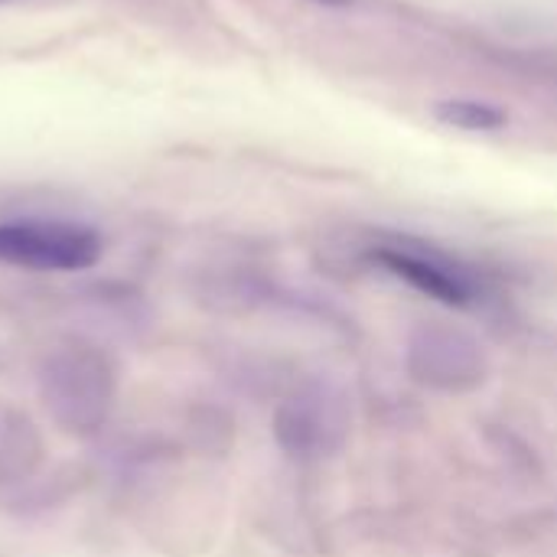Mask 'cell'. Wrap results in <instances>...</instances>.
Segmentation results:
<instances>
[{"instance_id":"6da1fadb","label":"cell","mask_w":557,"mask_h":557,"mask_svg":"<svg viewBox=\"0 0 557 557\" xmlns=\"http://www.w3.org/2000/svg\"><path fill=\"white\" fill-rule=\"evenodd\" d=\"M114 366L88 343H65L42 359L39 395L49 418L69 434H91L114 401Z\"/></svg>"},{"instance_id":"7a4b0ae2","label":"cell","mask_w":557,"mask_h":557,"mask_svg":"<svg viewBox=\"0 0 557 557\" xmlns=\"http://www.w3.org/2000/svg\"><path fill=\"white\" fill-rule=\"evenodd\" d=\"M104 251L101 235L82 222L62 219H23L0 222V264L26 271H88Z\"/></svg>"},{"instance_id":"3957f363","label":"cell","mask_w":557,"mask_h":557,"mask_svg":"<svg viewBox=\"0 0 557 557\" xmlns=\"http://www.w3.org/2000/svg\"><path fill=\"white\" fill-rule=\"evenodd\" d=\"M372 261L379 268H385L392 277L405 281L408 287L421 290L424 297L447 304V307H470L476 290L473 281L450 261H444L441 255L421 251V248H408V245H382L372 251Z\"/></svg>"},{"instance_id":"277c9868","label":"cell","mask_w":557,"mask_h":557,"mask_svg":"<svg viewBox=\"0 0 557 557\" xmlns=\"http://www.w3.org/2000/svg\"><path fill=\"white\" fill-rule=\"evenodd\" d=\"M434 117L447 127L470 131V134L499 131L506 124L503 108H496L493 101H476V98H444L434 104Z\"/></svg>"},{"instance_id":"5b68a950","label":"cell","mask_w":557,"mask_h":557,"mask_svg":"<svg viewBox=\"0 0 557 557\" xmlns=\"http://www.w3.org/2000/svg\"><path fill=\"white\" fill-rule=\"evenodd\" d=\"M310 3H320V7H349L356 0H310Z\"/></svg>"}]
</instances>
